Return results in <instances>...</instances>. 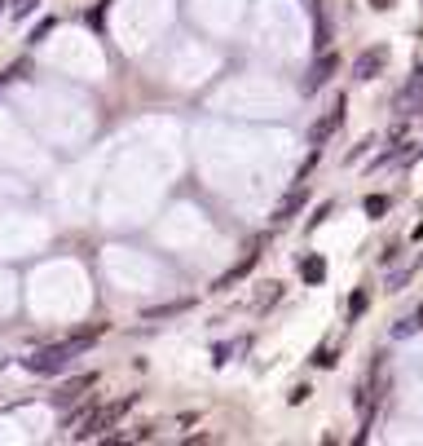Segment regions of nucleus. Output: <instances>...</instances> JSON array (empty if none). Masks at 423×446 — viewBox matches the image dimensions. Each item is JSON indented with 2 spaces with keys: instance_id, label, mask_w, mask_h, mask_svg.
<instances>
[{
  "instance_id": "f257e3e1",
  "label": "nucleus",
  "mask_w": 423,
  "mask_h": 446,
  "mask_svg": "<svg viewBox=\"0 0 423 446\" xmlns=\"http://www.w3.org/2000/svg\"><path fill=\"white\" fill-rule=\"evenodd\" d=\"M102 332H106V327H89V332L71 336V341H62V345H44V349H35V354L22 358V367H27L31 376H53V371L71 367V358H75V354H84V349L98 345V336H102Z\"/></svg>"
},
{
  "instance_id": "f03ea898",
  "label": "nucleus",
  "mask_w": 423,
  "mask_h": 446,
  "mask_svg": "<svg viewBox=\"0 0 423 446\" xmlns=\"http://www.w3.org/2000/svg\"><path fill=\"white\" fill-rule=\"evenodd\" d=\"M384 67H388V44H370L366 53L353 58V76L357 80H379Z\"/></svg>"
},
{
  "instance_id": "7ed1b4c3",
  "label": "nucleus",
  "mask_w": 423,
  "mask_h": 446,
  "mask_svg": "<svg viewBox=\"0 0 423 446\" xmlns=\"http://www.w3.org/2000/svg\"><path fill=\"white\" fill-rule=\"evenodd\" d=\"M340 128H344V98L335 102L331 111H326V115L318 119V124L309 128V141H313V146H322V141H331V137H335V132H340Z\"/></svg>"
},
{
  "instance_id": "20e7f679",
  "label": "nucleus",
  "mask_w": 423,
  "mask_h": 446,
  "mask_svg": "<svg viewBox=\"0 0 423 446\" xmlns=\"http://www.w3.org/2000/svg\"><path fill=\"white\" fill-rule=\"evenodd\" d=\"M260 261V239H251V248H247V257L243 261H238L234 265V270H229V274H221V279H216L212 283V292H229V287H234L238 279H247V274H251V265H256Z\"/></svg>"
},
{
  "instance_id": "39448f33",
  "label": "nucleus",
  "mask_w": 423,
  "mask_h": 446,
  "mask_svg": "<svg viewBox=\"0 0 423 446\" xmlns=\"http://www.w3.org/2000/svg\"><path fill=\"white\" fill-rule=\"evenodd\" d=\"M335 71H340V58H335L331 49L318 53V58H313V67H309V76H305V89L313 93V89H322V84H331Z\"/></svg>"
},
{
  "instance_id": "423d86ee",
  "label": "nucleus",
  "mask_w": 423,
  "mask_h": 446,
  "mask_svg": "<svg viewBox=\"0 0 423 446\" xmlns=\"http://www.w3.org/2000/svg\"><path fill=\"white\" fill-rule=\"evenodd\" d=\"M93 384H98V376H93V371H84V376H71L62 389L53 393V406H71V402H84V393L93 389Z\"/></svg>"
},
{
  "instance_id": "0eeeda50",
  "label": "nucleus",
  "mask_w": 423,
  "mask_h": 446,
  "mask_svg": "<svg viewBox=\"0 0 423 446\" xmlns=\"http://www.w3.org/2000/svg\"><path fill=\"white\" fill-rule=\"evenodd\" d=\"M300 203H305V182H296V190L273 208V225H287V221H291V216L300 212Z\"/></svg>"
},
{
  "instance_id": "6e6552de",
  "label": "nucleus",
  "mask_w": 423,
  "mask_h": 446,
  "mask_svg": "<svg viewBox=\"0 0 423 446\" xmlns=\"http://www.w3.org/2000/svg\"><path fill=\"white\" fill-rule=\"evenodd\" d=\"M190 309V300H168V305H150V309H141V318L154 323V318H172V314H186Z\"/></svg>"
},
{
  "instance_id": "1a4fd4ad",
  "label": "nucleus",
  "mask_w": 423,
  "mask_h": 446,
  "mask_svg": "<svg viewBox=\"0 0 423 446\" xmlns=\"http://www.w3.org/2000/svg\"><path fill=\"white\" fill-rule=\"evenodd\" d=\"M300 279H305V283H322L326 279V261L322 257H309L305 265H300Z\"/></svg>"
},
{
  "instance_id": "9d476101",
  "label": "nucleus",
  "mask_w": 423,
  "mask_h": 446,
  "mask_svg": "<svg viewBox=\"0 0 423 446\" xmlns=\"http://www.w3.org/2000/svg\"><path fill=\"white\" fill-rule=\"evenodd\" d=\"M419 327H423V309H415L410 318H402V323H397V327H393V336H397V341H406V336H415Z\"/></svg>"
},
{
  "instance_id": "9b49d317",
  "label": "nucleus",
  "mask_w": 423,
  "mask_h": 446,
  "mask_svg": "<svg viewBox=\"0 0 423 446\" xmlns=\"http://www.w3.org/2000/svg\"><path fill=\"white\" fill-rule=\"evenodd\" d=\"M35 5H40V0H14V5H9V18H18V22H22V18H31V9H35Z\"/></svg>"
},
{
  "instance_id": "f8f14e48",
  "label": "nucleus",
  "mask_w": 423,
  "mask_h": 446,
  "mask_svg": "<svg viewBox=\"0 0 423 446\" xmlns=\"http://www.w3.org/2000/svg\"><path fill=\"white\" fill-rule=\"evenodd\" d=\"M384 212H388V199H384V195H370V199H366V216H384Z\"/></svg>"
},
{
  "instance_id": "ddd939ff",
  "label": "nucleus",
  "mask_w": 423,
  "mask_h": 446,
  "mask_svg": "<svg viewBox=\"0 0 423 446\" xmlns=\"http://www.w3.org/2000/svg\"><path fill=\"white\" fill-rule=\"evenodd\" d=\"M366 300H370L366 292H353V296H348V314H353V318H357V314H361V309H366Z\"/></svg>"
},
{
  "instance_id": "4468645a",
  "label": "nucleus",
  "mask_w": 423,
  "mask_h": 446,
  "mask_svg": "<svg viewBox=\"0 0 423 446\" xmlns=\"http://www.w3.org/2000/svg\"><path fill=\"white\" fill-rule=\"evenodd\" d=\"M278 292H282V287H278V283H264V292H260V300H256V309H264V305H269V300H273Z\"/></svg>"
},
{
  "instance_id": "2eb2a0df",
  "label": "nucleus",
  "mask_w": 423,
  "mask_h": 446,
  "mask_svg": "<svg viewBox=\"0 0 423 446\" xmlns=\"http://www.w3.org/2000/svg\"><path fill=\"white\" fill-rule=\"evenodd\" d=\"M410 274H415V270H397V274H393V279H388V292H402V287H406V279H410Z\"/></svg>"
},
{
  "instance_id": "dca6fc26",
  "label": "nucleus",
  "mask_w": 423,
  "mask_h": 446,
  "mask_svg": "<svg viewBox=\"0 0 423 446\" xmlns=\"http://www.w3.org/2000/svg\"><path fill=\"white\" fill-rule=\"evenodd\" d=\"M313 363H318V367H335V354H331V349H318V354H313Z\"/></svg>"
},
{
  "instance_id": "f3484780",
  "label": "nucleus",
  "mask_w": 423,
  "mask_h": 446,
  "mask_svg": "<svg viewBox=\"0 0 423 446\" xmlns=\"http://www.w3.org/2000/svg\"><path fill=\"white\" fill-rule=\"evenodd\" d=\"M393 5V0H375V9H388Z\"/></svg>"
}]
</instances>
